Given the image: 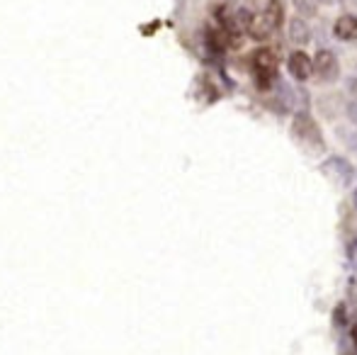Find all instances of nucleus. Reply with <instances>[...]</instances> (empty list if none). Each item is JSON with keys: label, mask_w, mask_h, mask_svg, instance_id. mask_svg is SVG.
<instances>
[{"label": "nucleus", "mask_w": 357, "mask_h": 355, "mask_svg": "<svg viewBox=\"0 0 357 355\" xmlns=\"http://www.w3.org/2000/svg\"><path fill=\"white\" fill-rule=\"evenodd\" d=\"M353 258H355V261H357V241L353 243Z\"/></svg>", "instance_id": "10"}, {"label": "nucleus", "mask_w": 357, "mask_h": 355, "mask_svg": "<svg viewBox=\"0 0 357 355\" xmlns=\"http://www.w3.org/2000/svg\"><path fill=\"white\" fill-rule=\"evenodd\" d=\"M324 173L331 180H335L338 185H350V183H353V176H355L353 166H350V163L345 161V158H340V156H331L328 161L324 163Z\"/></svg>", "instance_id": "6"}, {"label": "nucleus", "mask_w": 357, "mask_h": 355, "mask_svg": "<svg viewBox=\"0 0 357 355\" xmlns=\"http://www.w3.org/2000/svg\"><path fill=\"white\" fill-rule=\"evenodd\" d=\"M343 139L353 151H357V132H343Z\"/></svg>", "instance_id": "9"}, {"label": "nucleus", "mask_w": 357, "mask_h": 355, "mask_svg": "<svg viewBox=\"0 0 357 355\" xmlns=\"http://www.w3.org/2000/svg\"><path fill=\"white\" fill-rule=\"evenodd\" d=\"M314 73H316V78H319L321 83H333L335 78L340 76V63H338V59H335V54L328 52V49H321V52H316Z\"/></svg>", "instance_id": "4"}, {"label": "nucleus", "mask_w": 357, "mask_h": 355, "mask_svg": "<svg viewBox=\"0 0 357 355\" xmlns=\"http://www.w3.org/2000/svg\"><path fill=\"white\" fill-rule=\"evenodd\" d=\"M353 199H355V207H357V188H355V195H353Z\"/></svg>", "instance_id": "11"}, {"label": "nucleus", "mask_w": 357, "mask_h": 355, "mask_svg": "<svg viewBox=\"0 0 357 355\" xmlns=\"http://www.w3.org/2000/svg\"><path fill=\"white\" fill-rule=\"evenodd\" d=\"M333 34L340 42H355L357 39V17L355 15H340L333 24Z\"/></svg>", "instance_id": "7"}, {"label": "nucleus", "mask_w": 357, "mask_h": 355, "mask_svg": "<svg viewBox=\"0 0 357 355\" xmlns=\"http://www.w3.org/2000/svg\"><path fill=\"white\" fill-rule=\"evenodd\" d=\"M287 68H289L291 78L294 81H309L314 76V59L304 52H291L289 59H287Z\"/></svg>", "instance_id": "5"}, {"label": "nucleus", "mask_w": 357, "mask_h": 355, "mask_svg": "<svg viewBox=\"0 0 357 355\" xmlns=\"http://www.w3.org/2000/svg\"><path fill=\"white\" fill-rule=\"evenodd\" d=\"M250 71H253L255 86L260 90H270L278 83V56L270 49H255V52H250Z\"/></svg>", "instance_id": "1"}, {"label": "nucleus", "mask_w": 357, "mask_h": 355, "mask_svg": "<svg viewBox=\"0 0 357 355\" xmlns=\"http://www.w3.org/2000/svg\"><path fill=\"white\" fill-rule=\"evenodd\" d=\"M291 132H294V137L299 139L301 144H306V146H311V149H324V137H321L319 124L314 122V117H311V114L306 112V109L296 112L294 122H291Z\"/></svg>", "instance_id": "3"}, {"label": "nucleus", "mask_w": 357, "mask_h": 355, "mask_svg": "<svg viewBox=\"0 0 357 355\" xmlns=\"http://www.w3.org/2000/svg\"><path fill=\"white\" fill-rule=\"evenodd\" d=\"M284 22V5L280 0H270L260 15H253V22L248 27V37L253 39H268L273 32H278Z\"/></svg>", "instance_id": "2"}, {"label": "nucleus", "mask_w": 357, "mask_h": 355, "mask_svg": "<svg viewBox=\"0 0 357 355\" xmlns=\"http://www.w3.org/2000/svg\"><path fill=\"white\" fill-rule=\"evenodd\" d=\"M289 37H291V42L294 44H309V39H311V29H309V24L304 22L301 17H294L289 22Z\"/></svg>", "instance_id": "8"}]
</instances>
